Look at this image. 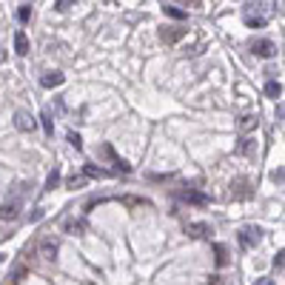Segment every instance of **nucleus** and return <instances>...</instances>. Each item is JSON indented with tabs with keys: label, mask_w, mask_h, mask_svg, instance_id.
Listing matches in <instances>:
<instances>
[{
	"label": "nucleus",
	"mask_w": 285,
	"mask_h": 285,
	"mask_svg": "<svg viewBox=\"0 0 285 285\" xmlns=\"http://www.w3.org/2000/svg\"><path fill=\"white\" fill-rule=\"evenodd\" d=\"M29 188H31V183H26V180H17L12 188H9L6 200H3V205H0V223H12V220L20 217V211L26 208Z\"/></svg>",
	"instance_id": "f257e3e1"
},
{
	"label": "nucleus",
	"mask_w": 285,
	"mask_h": 285,
	"mask_svg": "<svg viewBox=\"0 0 285 285\" xmlns=\"http://www.w3.org/2000/svg\"><path fill=\"white\" fill-rule=\"evenodd\" d=\"M271 14H274V3H245L242 6V20L251 29H262Z\"/></svg>",
	"instance_id": "f03ea898"
},
{
	"label": "nucleus",
	"mask_w": 285,
	"mask_h": 285,
	"mask_svg": "<svg viewBox=\"0 0 285 285\" xmlns=\"http://www.w3.org/2000/svg\"><path fill=\"white\" fill-rule=\"evenodd\" d=\"M237 240H240L242 248H257L262 242V228L260 225H242V228L237 231Z\"/></svg>",
	"instance_id": "7ed1b4c3"
},
{
	"label": "nucleus",
	"mask_w": 285,
	"mask_h": 285,
	"mask_svg": "<svg viewBox=\"0 0 285 285\" xmlns=\"http://www.w3.org/2000/svg\"><path fill=\"white\" fill-rule=\"evenodd\" d=\"M38 248H40V257H43L46 262H51L55 265L57 262V251H60V242H57V237H43V240L38 242Z\"/></svg>",
	"instance_id": "20e7f679"
},
{
	"label": "nucleus",
	"mask_w": 285,
	"mask_h": 285,
	"mask_svg": "<svg viewBox=\"0 0 285 285\" xmlns=\"http://www.w3.org/2000/svg\"><path fill=\"white\" fill-rule=\"evenodd\" d=\"M14 129H17V131H34V129H38V120L31 117V112L17 109V112H14Z\"/></svg>",
	"instance_id": "39448f33"
},
{
	"label": "nucleus",
	"mask_w": 285,
	"mask_h": 285,
	"mask_svg": "<svg viewBox=\"0 0 285 285\" xmlns=\"http://www.w3.org/2000/svg\"><path fill=\"white\" fill-rule=\"evenodd\" d=\"M251 55H257V57H274L277 55V43L274 40H265V38H260V40H254L251 43Z\"/></svg>",
	"instance_id": "423d86ee"
},
{
	"label": "nucleus",
	"mask_w": 285,
	"mask_h": 285,
	"mask_svg": "<svg viewBox=\"0 0 285 285\" xmlns=\"http://www.w3.org/2000/svg\"><path fill=\"white\" fill-rule=\"evenodd\" d=\"M63 83H66V75H63V72H43V77H40V86L43 88H57V86H63Z\"/></svg>",
	"instance_id": "0eeeda50"
},
{
	"label": "nucleus",
	"mask_w": 285,
	"mask_h": 285,
	"mask_svg": "<svg viewBox=\"0 0 285 285\" xmlns=\"http://www.w3.org/2000/svg\"><path fill=\"white\" fill-rule=\"evenodd\" d=\"M177 197H180L183 203H191V205H205L208 203V197H205L203 191H194V188H183V191H177Z\"/></svg>",
	"instance_id": "6e6552de"
},
{
	"label": "nucleus",
	"mask_w": 285,
	"mask_h": 285,
	"mask_svg": "<svg viewBox=\"0 0 285 285\" xmlns=\"http://www.w3.org/2000/svg\"><path fill=\"white\" fill-rule=\"evenodd\" d=\"M63 231H66V234H83V231H86V220L83 217H66L63 220Z\"/></svg>",
	"instance_id": "1a4fd4ad"
},
{
	"label": "nucleus",
	"mask_w": 285,
	"mask_h": 285,
	"mask_svg": "<svg viewBox=\"0 0 285 285\" xmlns=\"http://www.w3.org/2000/svg\"><path fill=\"white\" fill-rule=\"evenodd\" d=\"M188 234L191 237H197V240H203V237H208V234H214V228H211L208 223H188Z\"/></svg>",
	"instance_id": "9d476101"
},
{
	"label": "nucleus",
	"mask_w": 285,
	"mask_h": 285,
	"mask_svg": "<svg viewBox=\"0 0 285 285\" xmlns=\"http://www.w3.org/2000/svg\"><path fill=\"white\" fill-rule=\"evenodd\" d=\"M29 49H31V46H29V38H26V31L23 29H17V31H14V51H17V55H29Z\"/></svg>",
	"instance_id": "9b49d317"
},
{
	"label": "nucleus",
	"mask_w": 285,
	"mask_h": 285,
	"mask_svg": "<svg viewBox=\"0 0 285 285\" xmlns=\"http://www.w3.org/2000/svg\"><path fill=\"white\" fill-rule=\"evenodd\" d=\"M214 260H217V268H225L228 265V245L225 242H214Z\"/></svg>",
	"instance_id": "f8f14e48"
},
{
	"label": "nucleus",
	"mask_w": 285,
	"mask_h": 285,
	"mask_svg": "<svg viewBox=\"0 0 285 285\" xmlns=\"http://www.w3.org/2000/svg\"><path fill=\"white\" fill-rule=\"evenodd\" d=\"M183 34H186V29H177V26H168V29L160 31V38L166 40V43H174V40H180Z\"/></svg>",
	"instance_id": "ddd939ff"
},
{
	"label": "nucleus",
	"mask_w": 285,
	"mask_h": 285,
	"mask_svg": "<svg viewBox=\"0 0 285 285\" xmlns=\"http://www.w3.org/2000/svg\"><path fill=\"white\" fill-rule=\"evenodd\" d=\"M83 174H86V180H88V177H112V171H105V168H97L94 163H86V166H83Z\"/></svg>",
	"instance_id": "4468645a"
},
{
	"label": "nucleus",
	"mask_w": 285,
	"mask_h": 285,
	"mask_svg": "<svg viewBox=\"0 0 285 285\" xmlns=\"http://www.w3.org/2000/svg\"><path fill=\"white\" fill-rule=\"evenodd\" d=\"M265 94L271 100H279V97H282V83H279V80H268L265 83Z\"/></svg>",
	"instance_id": "2eb2a0df"
},
{
	"label": "nucleus",
	"mask_w": 285,
	"mask_h": 285,
	"mask_svg": "<svg viewBox=\"0 0 285 285\" xmlns=\"http://www.w3.org/2000/svg\"><path fill=\"white\" fill-rule=\"evenodd\" d=\"M163 12H166L168 17H174V20H186V17H188L186 9H177L174 3H166V6H163Z\"/></svg>",
	"instance_id": "dca6fc26"
},
{
	"label": "nucleus",
	"mask_w": 285,
	"mask_h": 285,
	"mask_svg": "<svg viewBox=\"0 0 285 285\" xmlns=\"http://www.w3.org/2000/svg\"><path fill=\"white\" fill-rule=\"evenodd\" d=\"M66 140H68V146H72L75 151H83V137L77 134V131L68 129V131H66Z\"/></svg>",
	"instance_id": "f3484780"
},
{
	"label": "nucleus",
	"mask_w": 285,
	"mask_h": 285,
	"mask_svg": "<svg viewBox=\"0 0 285 285\" xmlns=\"http://www.w3.org/2000/svg\"><path fill=\"white\" fill-rule=\"evenodd\" d=\"M60 186V168H51V174L46 177V191H55Z\"/></svg>",
	"instance_id": "a211bd4d"
},
{
	"label": "nucleus",
	"mask_w": 285,
	"mask_h": 285,
	"mask_svg": "<svg viewBox=\"0 0 285 285\" xmlns=\"http://www.w3.org/2000/svg\"><path fill=\"white\" fill-rule=\"evenodd\" d=\"M237 154H254V140H251V137H242L240 146H237Z\"/></svg>",
	"instance_id": "6ab92c4d"
},
{
	"label": "nucleus",
	"mask_w": 285,
	"mask_h": 285,
	"mask_svg": "<svg viewBox=\"0 0 285 285\" xmlns=\"http://www.w3.org/2000/svg\"><path fill=\"white\" fill-rule=\"evenodd\" d=\"M40 120H43L46 137H51V131H55V120H51V112H43V114H40Z\"/></svg>",
	"instance_id": "aec40b11"
},
{
	"label": "nucleus",
	"mask_w": 285,
	"mask_h": 285,
	"mask_svg": "<svg viewBox=\"0 0 285 285\" xmlns=\"http://www.w3.org/2000/svg\"><path fill=\"white\" fill-rule=\"evenodd\" d=\"M251 129H257V117L254 114H245V117L240 120V131H251Z\"/></svg>",
	"instance_id": "412c9836"
},
{
	"label": "nucleus",
	"mask_w": 285,
	"mask_h": 285,
	"mask_svg": "<svg viewBox=\"0 0 285 285\" xmlns=\"http://www.w3.org/2000/svg\"><path fill=\"white\" fill-rule=\"evenodd\" d=\"M17 20H20V23H29V20H31V6H29V3H23V6L17 9Z\"/></svg>",
	"instance_id": "4be33fe9"
},
{
	"label": "nucleus",
	"mask_w": 285,
	"mask_h": 285,
	"mask_svg": "<svg viewBox=\"0 0 285 285\" xmlns=\"http://www.w3.org/2000/svg\"><path fill=\"white\" fill-rule=\"evenodd\" d=\"M86 186V177H68V188H80Z\"/></svg>",
	"instance_id": "5701e85b"
},
{
	"label": "nucleus",
	"mask_w": 285,
	"mask_h": 285,
	"mask_svg": "<svg viewBox=\"0 0 285 285\" xmlns=\"http://www.w3.org/2000/svg\"><path fill=\"white\" fill-rule=\"evenodd\" d=\"M43 214H46L43 208H34V211L29 214V223H38V220H43Z\"/></svg>",
	"instance_id": "b1692460"
},
{
	"label": "nucleus",
	"mask_w": 285,
	"mask_h": 285,
	"mask_svg": "<svg viewBox=\"0 0 285 285\" xmlns=\"http://www.w3.org/2000/svg\"><path fill=\"white\" fill-rule=\"evenodd\" d=\"M271 180L282 186V168H274V171H271Z\"/></svg>",
	"instance_id": "393cba45"
},
{
	"label": "nucleus",
	"mask_w": 285,
	"mask_h": 285,
	"mask_svg": "<svg viewBox=\"0 0 285 285\" xmlns=\"http://www.w3.org/2000/svg\"><path fill=\"white\" fill-rule=\"evenodd\" d=\"M282 257H285L282 251H279V254H274V268H279V271H282V262H285Z\"/></svg>",
	"instance_id": "a878e982"
},
{
	"label": "nucleus",
	"mask_w": 285,
	"mask_h": 285,
	"mask_svg": "<svg viewBox=\"0 0 285 285\" xmlns=\"http://www.w3.org/2000/svg\"><path fill=\"white\" fill-rule=\"evenodd\" d=\"M68 6H72V3H66V0H60V3H55V9H57V12H68Z\"/></svg>",
	"instance_id": "bb28decb"
},
{
	"label": "nucleus",
	"mask_w": 285,
	"mask_h": 285,
	"mask_svg": "<svg viewBox=\"0 0 285 285\" xmlns=\"http://www.w3.org/2000/svg\"><path fill=\"white\" fill-rule=\"evenodd\" d=\"M208 285H231V282H225L223 277H211V282Z\"/></svg>",
	"instance_id": "cd10ccee"
},
{
	"label": "nucleus",
	"mask_w": 285,
	"mask_h": 285,
	"mask_svg": "<svg viewBox=\"0 0 285 285\" xmlns=\"http://www.w3.org/2000/svg\"><path fill=\"white\" fill-rule=\"evenodd\" d=\"M254 285H274V279H271V277H260Z\"/></svg>",
	"instance_id": "c85d7f7f"
},
{
	"label": "nucleus",
	"mask_w": 285,
	"mask_h": 285,
	"mask_svg": "<svg viewBox=\"0 0 285 285\" xmlns=\"http://www.w3.org/2000/svg\"><path fill=\"white\" fill-rule=\"evenodd\" d=\"M6 60V49H0V63Z\"/></svg>",
	"instance_id": "c756f323"
},
{
	"label": "nucleus",
	"mask_w": 285,
	"mask_h": 285,
	"mask_svg": "<svg viewBox=\"0 0 285 285\" xmlns=\"http://www.w3.org/2000/svg\"><path fill=\"white\" fill-rule=\"evenodd\" d=\"M3 260H6V257H3V254H0V262H3Z\"/></svg>",
	"instance_id": "7c9ffc66"
}]
</instances>
